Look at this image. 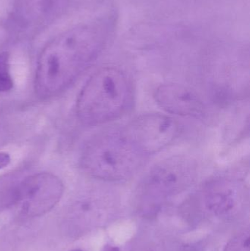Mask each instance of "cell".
Here are the masks:
<instances>
[{
    "mask_svg": "<svg viewBox=\"0 0 250 251\" xmlns=\"http://www.w3.org/2000/svg\"><path fill=\"white\" fill-rule=\"evenodd\" d=\"M10 155L5 152H0V170L6 168L8 166L9 164L10 163Z\"/></svg>",
    "mask_w": 250,
    "mask_h": 251,
    "instance_id": "8fae6325",
    "label": "cell"
},
{
    "mask_svg": "<svg viewBox=\"0 0 250 251\" xmlns=\"http://www.w3.org/2000/svg\"><path fill=\"white\" fill-rule=\"evenodd\" d=\"M154 97L158 105L167 113L195 118L204 114V104L200 97L183 85L163 84L156 89Z\"/></svg>",
    "mask_w": 250,
    "mask_h": 251,
    "instance_id": "ba28073f",
    "label": "cell"
},
{
    "mask_svg": "<svg viewBox=\"0 0 250 251\" xmlns=\"http://www.w3.org/2000/svg\"><path fill=\"white\" fill-rule=\"evenodd\" d=\"M102 251H120L118 248L113 246H107L104 247Z\"/></svg>",
    "mask_w": 250,
    "mask_h": 251,
    "instance_id": "7c38bea8",
    "label": "cell"
},
{
    "mask_svg": "<svg viewBox=\"0 0 250 251\" xmlns=\"http://www.w3.org/2000/svg\"><path fill=\"white\" fill-rule=\"evenodd\" d=\"M13 88L10 57L7 53H0V94L8 92Z\"/></svg>",
    "mask_w": 250,
    "mask_h": 251,
    "instance_id": "9c48e42d",
    "label": "cell"
},
{
    "mask_svg": "<svg viewBox=\"0 0 250 251\" xmlns=\"http://www.w3.org/2000/svg\"><path fill=\"white\" fill-rule=\"evenodd\" d=\"M103 38L89 26L64 31L44 47L37 62L35 91L38 97L58 95L73 83L101 51Z\"/></svg>",
    "mask_w": 250,
    "mask_h": 251,
    "instance_id": "6da1fadb",
    "label": "cell"
},
{
    "mask_svg": "<svg viewBox=\"0 0 250 251\" xmlns=\"http://www.w3.org/2000/svg\"><path fill=\"white\" fill-rule=\"evenodd\" d=\"M198 176V164L192 158L176 156L151 167L139 182L137 196L147 206H157L192 185Z\"/></svg>",
    "mask_w": 250,
    "mask_h": 251,
    "instance_id": "277c9868",
    "label": "cell"
},
{
    "mask_svg": "<svg viewBox=\"0 0 250 251\" xmlns=\"http://www.w3.org/2000/svg\"><path fill=\"white\" fill-rule=\"evenodd\" d=\"M122 127L148 157L167 148L179 134L176 121L158 113L141 115Z\"/></svg>",
    "mask_w": 250,
    "mask_h": 251,
    "instance_id": "8992f818",
    "label": "cell"
},
{
    "mask_svg": "<svg viewBox=\"0 0 250 251\" xmlns=\"http://www.w3.org/2000/svg\"><path fill=\"white\" fill-rule=\"evenodd\" d=\"M246 197L245 185L239 178L220 177L203 187L199 198L203 204L216 215H226L234 210Z\"/></svg>",
    "mask_w": 250,
    "mask_h": 251,
    "instance_id": "52a82bcc",
    "label": "cell"
},
{
    "mask_svg": "<svg viewBox=\"0 0 250 251\" xmlns=\"http://www.w3.org/2000/svg\"><path fill=\"white\" fill-rule=\"evenodd\" d=\"M71 251H83L81 250V249H75V250H73Z\"/></svg>",
    "mask_w": 250,
    "mask_h": 251,
    "instance_id": "4fadbf2b",
    "label": "cell"
},
{
    "mask_svg": "<svg viewBox=\"0 0 250 251\" xmlns=\"http://www.w3.org/2000/svg\"><path fill=\"white\" fill-rule=\"evenodd\" d=\"M64 191L61 180L51 173L41 172L23 179L13 191L12 204L28 217L41 216L57 204Z\"/></svg>",
    "mask_w": 250,
    "mask_h": 251,
    "instance_id": "5b68a950",
    "label": "cell"
},
{
    "mask_svg": "<svg viewBox=\"0 0 250 251\" xmlns=\"http://www.w3.org/2000/svg\"><path fill=\"white\" fill-rule=\"evenodd\" d=\"M226 251H250L249 234H242L233 239L227 245Z\"/></svg>",
    "mask_w": 250,
    "mask_h": 251,
    "instance_id": "30bf717a",
    "label": "cell"
},
{
    "mask_svg": "<svg viewBox=\"0 0 250 251\" xmlns=\"http://www.w3.org/2000/svg\"><path fill=\"white\" fill-rule=\"evenodd\" d=\"M132 98V85L125 72L113 66L103 67L82 87L76 101V114L85 125L108 123L126 113Z\"/></svg>",
    "mask_w": 250,
    "mask_h": 251,
    "instance_id": "3957f363",
    "label": "cell"
},
{
    "mask_svg": "<svg viewBox=\"0 0 250 251\" xmlns=\"http://www.w3.org/2000/svg\"><path fill=\"white\" fill-rule=\"evenodd\" d=\"M148 158L120 127L91 138L82 151L80 164L88 175L115 182L132 178Z\"/></svg>",
    "mask_w": 250,
    "mask_h": 251,
    "instance_id": "7a4b0ae2",
    "label": "cell"
}]
</instances>
